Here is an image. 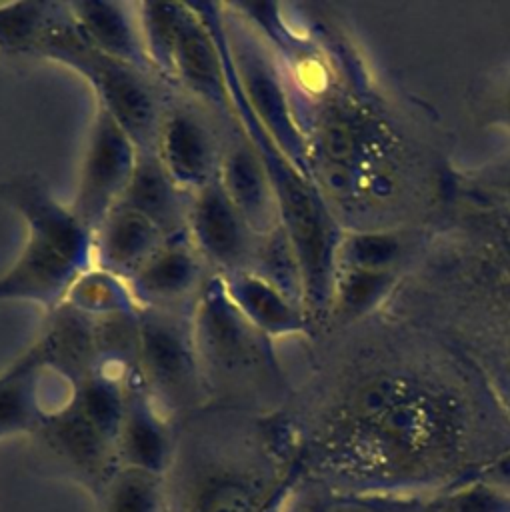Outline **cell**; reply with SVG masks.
Masks as SVG:
<instances>
[{
  "mask_svg": "<svg viewBox=\"0 0 510 512\" xmlns=\"http://www.w3.org/2000/svg\"><path fill=\"white\" fill-rule=\"evenodd\" d=\"M138 162V148L130 136L96 106L88 132L86 150L78 174L72 212L92 230L100 228L106 216L122 200Z\"/></svg>",
  "mask_w": 510,
  "mask_h": 512,
  "instance_id": "obj_6",
  "label": "cell"
},
{
  "mask_svg": "<svg viewBox=\"0 0 510 512\" xmlns=\"http://www.w3.org/2000/svg\"><path fill=\"white\" fill-rule=\"evenodd\" d=\"M64 304L92 320L136 314L140 310L128 282L98 266L84 270L76 278Z\"/></svg>",
  "mask_w": 510,
  "mask_h": 512,
  "instance_id": "obj_25",
  "label": "cell"
},
{
  "mask_svg": "<svg viewBox=\"0 0 510 512\" xmlns=\"http://www.w3.org/2000/svg\"><path fill=\"white\" fill-rule=\"evenodd\" d=\"M226 134L218 170L220 182L250 230L256 236H264L280 226L274 190L240 126L234 124Z\"/></svg>",
  "mask_w": 510,
  "mask_h": 512,
  "instance_id": "obj_13",
  "label": "cell"
},
{
  "mask_svg": "<svg viewBox=\"0 0 510 512\" xmlns=\"http://www.w3.org/2000/svg\"><path fill=\"white\" fill-rule=\"evenodd\" d=\"M42 374L30 348L0 372V438L42 428L48 416L40 398Z\"/></svg>",
  "mask_w": 510,
  "mask_h": 512,
  "instance_id": "obj_20",
  "label": "cell"
},
{
  "mask_svg": "<svg viewBox=\"0 0 510 512\" xmlns=\"http://www.w3.org/2000/svg\"><path fill=\"white\" fill-rule=\"evenodd\" d=\"M190 196L166 174L156 152H138L130 184L118 202L154 222L166 238L186 234Z\"/></svg>",
  "mask_w": 510,
  "mask_h": 512,
  "instance_id": "obj_19",
  "label": "cell"
},
{
  "mask_svg": "<svg viewBox=\"0 0 510 512\" xmlns=\"http://www.w3.org/2000/svg\"><path fill=\"white\" fill-rule=\"evenodd\" d=\"M186 232L214 274L248 270L258 236L228 198L220 176L190 196Z\"/></svg>",
  "mask_w": 510,
  "mask_h": 512,
  "instance_id": "obj_7",
  "label": "cell"
},
{
  "mask_svg": "<svg viewBox=\"0 0 510 512\" xmlns=\"http://www.w3.org/2000/svg\"><path fill=\"white\" fill-rule=\"evenodd\" d=\"M172 86L192 96L224 130L236 124L220 50L208 24L190 2H182L172 62Z\"/></svg>",
  "mask_w": 510,
  "mask_h": 512,
  "instance_id": "obj_8",
  "label": "cell"
},
{
  "mask_svg": "<svg viewBox=\"0 0 510 512\" xmlns=\"http://www.w3.org/2000/svg\"><path fill=\"white\" fill-rule=\"evenodd\" d=\"M222 6L232 64L250 110L294 166L314 178L312 144L296 114L294 98L278 66V58L242 16L228 4Z\"/></svg>",
  "mask_w": 510,
  "mask_h": 512,
  "instance_id": "obj_4",
  "label": "cell"
},
{
  "mask_svg": "<svg viewBox=\"0 0 510 512\" xmlns=\"http://www.w3.org/2000/svg\"><path fill=\"white\" fill-rule=\"evenodd\" d=\"M192 316L194 312L138 310V368L152 400L164 414L188 408L208 392L196 350Z\"/></svg>",
  "mask_w": 510,
  "mask_h": 512,
  "instance_id": "obj_5",
  "label": "cell"
},
{
  "mask_svg": "<svg viewBox=\"0 0 510 512\" xmlns=\"http://www.w3.org/2000/svg\"><path fill=\"white\" fill-rule=\"evenodd\" d=\"M206 280L204 260L186 232L166 238L128 286L138 308L194 312Z\"/></svg>",
  "mask_w": 510,
  "mask_h": 512,
  "instance_id": "obj_10",
  "label": "cell"
},
{
  "mask_svg": "<svg viewBox=\"0 0 510 512\" xmlns=\"http://www.w3.org/2000/svg\"><path fill=\"white\" fill-rule=\"evenodd\" d=\"M164 242L154 222L118 204L94 232V266L130 282Z\"/></svg>",
  "mask_w": 510,
  "mask_h": 512,
  "instance_id": "obj_17",
  "label": "cell"
},
{
  "mask_svg": "<svg viewBox=\"0 0 510 512\" xmlns=\"http://www.w3.org/2000/svg\"><path fill=\"white\" fill-rule=\"evenodd\" d=\"M192 322L208 392L268 390L282 384L272 340L238 312L214 272L198 296Z\"/></svg>",
  "mask_w": 510,
  "mask_h": 512,
  "instance_id": "obj_3",
  "label": "cell"
},
{
  "mask_svg": "<svg viewBox=\"0 0 510 512\" xmlns=\"http://www.w3.org/2000/svg\"><path fill=\"white\" fill-rule=\"evenodd\" d=\"M262 500L256 490L242 478L216 482L200 500L198 512H258Z\"/></svg>",
  "mask_w": 510,
  "mask_h": 512,
  "instance_id": "obj_32",
  "label": "cell"
},
{
  "mask_svg": "<svg viewBox=\"0 0 510 512\" xmlns=\"http://www.w3.org/2000/svg\"><path fill=\"white\" fill-rule=\"evenodd\" d=\"M0 196L22 216L26 232L50 240L80 268L94 266L92 230L80 222L70 206L54 198L40 176H16L0 186Z\"/></svg>",
  "mask_w": 510,
  "mask_h": 512,
  "instance_id": "obj_11",
  "label": "cell"
},
{
  "mask_svg": "<svg viewBox=\"0 0 510 512\" xmlns=\"http://www.w3.org/2000/svg\"><path fill=\"white\" fill-rule=\"evenodd\" d=\"M192 8L208 24L216 40L236 124L254 148L274 190L280 226L288 234L302 268L306 314L312 324L322 322L330 314L336 252L344 230L316 180L294 166L250 110L232 64L224 6L220 2H192Z\"/></svg>",
  "mask_w": 510,
  "mask_h": 512,
  "instance_id": "obj_1",
  "label": "cell"
},
{
  "mask_svg": "<svg viewBox=\"0 0 510 512\" xmlns=\"http://www.w3.org/2000/svg\"><path fill=\"white\" fill-rule=\"evenodd\" d=\"M68 10L82 36L104 56L154 76L142 42L136 2L78 0Z\"/></svg>",
  "mask_w": 510,
  "mask_h": 512,
  "instance_id": "obj_16",
  "label": "cell"
},
{
  "mask_svg": "<svg viewBox=\"0 0 510 512\" xmlns=\"http://www.w3.org/2000/svg\"><path fill=\"white\" fill-rule=\"evenodd\" d=\"M38 58L68 66L80 74L100 106L130 136L138 152H156L164 104L152 76L98 52L78 30L68 2L46 32Z\"/></svg>",
  "mask_w": 510,
  "mask_h": 512,
  "instance_id": "obj_2",
  "label": "cell"
},
{
  "mask_svg": "<svg viewBox=\"0 0 510 512\" xmlns=\"http://www.w3.org/2000/svg\"><path fill=\"white\" fill-rule=\"evenodd\" d=\"M398 272L336 268L330 314L338 322H354L376 310L398 284Z\"/></svg>",
  "mask_w": 510,
  "mask_h": 512,
  "instance_id": "obj_24",
  "label": "cell"
},
{
  "mask_svg": "<svg viewBox=\"0 0 510 512\" xmlns=\"http://www.w3.org/2000/svg\"><path fill=\"white\" fill-rule=\"evenodd\" d=\"M468 476L492 486L494 490L510 496V448L494 454L492 458L484 460L482 464H478V468L474 472H470ZM466 476V478H468ZM464 480V478H462Z\"/></svg>",
  "mask_w": 510,
  "mask_h": 512,
  "instance_id": "obj_33",
  "label": "cell"
},
{
  "mask_svg": "<svg viewBox=\"0 0 510 512\" xmlns=\"http://www.w3.org/2000/svg\"><path fill=\"white\" fill-rule=\"evenodd\" d=\"M122 466L164 478L172 458V436L166 414L152 400L140 368L126 382V408L116 440Z\"/></svg>",
  "mask_w": 510,
  "mask_h": 512,
  "instance_id": "obj_14",
  "label": "cell"
},
{
  "mask_svg": "<svg viewBox=\"0 0 510 512\" xmlns=\"http://www.w3.org/2000/svg\"><path fill=\"white\" fill-rule=\"evenodd\" d=\"M126 382L94 370L92 376L70 392V400L114 448L126 408Z\"/></svg>",
  "mask_w": 510,
  "mask_h": 512,
  "instance_id": "obj_27",
  "label": "cell"
},
{
  "mask_svg": "<svg viewBox=\"0 0 510 512\" xmlns=\"http://www.w3.org/2000/svg\"><path fill=\"white\" fill-rule=\"evenodd\" d=\"M48 316L50 320L30 350L42 370L54 372L72 392L94 374L98 364L94 320L68 304H62Z\"/></svg>",
  "mask_w": 510,
  "mask_h": 512,
  "instance_id": "obj_15",
  "label": "cell"
},
{
  "mask_svg": "<svg viewBox=\"0 0 510 512\" xmlns=\"http://www.w3.org/2000/svg\"><path fill=\"white\" fill-rule=\"evenodd\" d=\"M64 10V2L0 4V52L6 56H38L40 44Z\"/></svg>",
  "mask_w": 510,
  "mask_h": 512,
  "instance_id": "obj_23",
  "label": "cell"
},
{
  "mask_svg": "<svg viewBox=\"0 0 510 512\" xmlns=\"http://www.w3.org/2000/svg\"><path fill=\"white\" fill-rule=\"evenodd\" d=\"M414 232L410 230H352L342 234L336 252V268L368 272H402L412 256Z\"/></svg>",
  "mask_w": 510,
  "mask_h": 512,
  "instance_id": "obj_21",
  "label": "cell"
},
{
  "mask_svg": "<svg viewBox=\"0 0 510 512\" xmlns=\"http://www.w3.org/2000/svg\"><path fill=\"white\" fill-rule=\"evenodd\" d=\"M428 512H510V496L468 476L440 492Z\"/></svg>",
  "mask_w": 510,
  "mask_h": 512,
  "instance_id": "obj_31",
  "label": "cell"
},
{
  "mask_svg": "<svg viewBox=\"0 0 510 512\" xmlns=\"http://www.w3.org/2000/svg\"><path fill=\"white\" fill-rule=\"evenodd\" d=\"M220 278L238 312L270 340L312 330L306 310L260 276L242 270Z\"/></svg>",
  "mask_w": 510,
  "mask_h": 512,
  "instance_id": "obj_18",
  "label": "cell"
},
{
  "mask_svg": "<svg viewBox=\"0 0 510 512\" xmlns=\"http://www.w3.org/2000/svg\"><path fill=\"white\" fill-rule=\"evenodd\" d=\"M462 192L486 206L510 210V150L458 176Z\"/></svg>",
  "mask_w": 510,
  "mask_h": 512,
  "instance_id": "obj_30",
  "label": "cell"
},
{
  "mask_svg": "<svg viewBox=\"0 0 510 512\" xmlns=\"http://www.w3.org/2000/svg\"><path fill=\"white\" fill-rule=\"evenodd\" d=\"M84 272L50 240L26 232L16 260L0 274V302H32L48 314L66 302V296Z\"/></svg>",
  "mask_w": 510,
  "mask_h": 512,
  "instance_id": "obj_12",
  "label": "cell"
},
{
  "mask_svg": "<svg viewBox=\"0 0 510 512\" xmlns=\"http://www.w3.org/2000/svg\"><path fill=\"white\" fill-rule=\"evenodd\" d=\"M486 114L492 124L502 126L510 132V72L494 86V92L488 98Z\"/></svg>",
  "mask_w": 510,
  "mask_h": 512,
  "instance_id": "obj_34",
  "label": "cell"
},
{
  "mask_svg": "<svg viewBox=\"0 0 510 512\" xmlns=\"http://www.w3.org/2000/svg\"><path fill=\"white\" fill-rule=\"evenodd\" d=\"M40 430L46 432L54 448L86 470L100 468L114 448L70 398L48 412Z\"/></svg>",
  "mask_w": 510,
  "mask_h": 512,
  "instance_id": "obj_22",
  "label": "cell"
},
{
  "mask_svg": "<svg viewBox=\"0 0 510 512\" xmlns=\"http://www.w3.org/2000/svg\"><path fill=\"white\" fill-rule=\"evenodd\" d=\"M248 272L260 276L304 308L302 268L296 250L282 226H276L272 232L258 236Z\"/></svg>",
  "mask_w": 510,
  "mask_h": 512,
  "instance_id": "obj_26",
  "label": "cell"
},
{
  "mask_svg": "<svg viewBox=\"0 0 510 512\" xmlns=\"http://www.w3.org/2000/svg\"><path fill=\"white\" fill-rule=\"evenodd\" d=\"M156 154L172 182L192 196L216 180L222 142L204 112L188 104H168L160 120Z\"/></svg>",
  "mask_w": 510,
  "mask_h": 512,
  "instance_id": "obj_9",
  "label": "cell"
},
{
  "mask_svg": "<svg viewBox=\"0 0 510 512\" xmlns=\"http://www.w3.org/2000/svg\"><path fill=\"white\" fill-rule=\"evenodd\" d=\"M146 56L154 76L172 86V62L182 16V2H136Z\"/></svg>",
  "mask_w": 510,
  "mask_h": 512,
  "instance_id": "obj_28",
  "label": "cell"
},
{
  "mask_svg": "<svg viewBox=\"0 0 510 512\" xmlns=\"http://www.w3.org/2000/svg\"><path fill=\"white\" fill-rule=\"evenodd\" d=\"M506 410H508V418H510V400H508V404H506Z\"/></svg>",
  "mask_w": 510,
  "mask_h": 512,
  "instance_id": "obj_35",
  "label": "cell"
},
{
  "mask_svg": "<svg viewBox=\"0 0 510 512\" xmlns=\"http://www.w3.org/2000/svg\"><path fill=\"white\" fill-rule=\"evenodd\" d=\"M102 512H166L162 476L120 466L108 484Z\"/></svg>",
  "mask_w": 510,
  "mask_h": 512,
  "instance_id": "obj_29",
  "label": "cell"
}]
</instances>
